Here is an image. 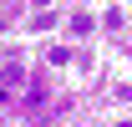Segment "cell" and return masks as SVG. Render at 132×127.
I'll return each mask as SVG.
<instances>
[{"label": "cell", "mask_w": 132, "mask_h": 127, "mask_svg": "<svg viewBox=\"0 0 132 127\" xmlns=\"http://www.w3.org/2000/svg\"><path fill=\"white\" fill-rule=\"evenodd\" d=\"M71 31L86 36V31H92V15H86V10H76V15H71Z\"/></svg>", "instance_id": "obj_1"}, {"label": "cell", "mask_w": 132, "mask_h": 127, "mask_svg": "<svg viewBox=\"0 0 132 127\" xmlns=\"http://www.w3.org/2000/svg\"><path fill=\"white\" fill-rule=\"evenodd\" d=\"M46 61H51V66H66V61H71V51H66V46H51V51H46Z\"/></svg>", "instance_id": "obj_2"}, {"label": "cell", "mask_w": 132, "mask_h": 127, "mask_svg": "<svg viewBox=\"0 0 132 127\" xmlns=\"http://www.w3.org/2000/svg\"><path fill=\"white\" fill-rule=\"evenodd\" d=\"M5 102H10V92H5V86H0V107H5Z\"/></svg>", "instance_id": "obj_3"}, {"label": "cell", "mask_w": 132, "mask_h": 127, "mask_svg": "<svg viewBox=\"0 0 132 127\" xmlns=\"http://www.w3.org/2000/svg\"><path fill=\"white\" fill-rule=\"evenodd\" d=\"M36 5H51V0H36Z\"/></svg>", "instance_id": "obj_4"}, {"label": "cell", "mask_w": 132, "mask_h": 127, "mask_svg": "<svg viewBox=\"0 0 132 127\" xmlns=\"http://www.w3.org/2000/svg\"><path fill=\"white\" fill-rule=\"evenodd\" d=\"M122 127H132V122H122Z\"/></svg>", "instance_id": "obj_5"}]
</instances>
